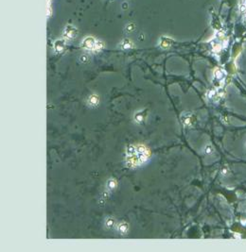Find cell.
Instances as JSON below:
<instances>
[{
    "mask_svg": "<svg viewBox=\"0 0 246 252\" xmlns=\"http://www.w3.org/2000/svg\"><path fill=\"white\" fill-rule=\"evenodd\" d=\"M151 156V151L144 145H136V151L135 154L126 156V163L128 167L136 166L145 163Z\"/></svg>",
    "mask_w": 246,
    "mask_h": 252,
    "instance_id": "obj_1",
    "label": "cell"
},
{
    "mask_svg": "<svg viewBox=\"0 0 246 252\" xmlns=\"http://www.w3.org/2000/svg\"><path fill=\"white\" fill-rule=\"evenodd\" d=\"M64 38L66 40H72L75 39L78 35V29L76 26L72 25H67L64 30Z\"/></svg>",
    "mask_w": 246,
    "mask_h": 252,
    "instance_id": "obj_2",
    "label": "cell"
},
{
    "mask_svg": "<svg viewBox=\"0 0 246 252\" xmlns=\"http://www.w3.org/2000/svg\"><path fill=\"white\" fill-rule=\"evenodd\" d=\"M96 40L90 36V37H86L83 39V41L82 42V46L87 49V50H94L96 46Z\"/></svg>",
    "mask_w": 246,
    "mask_h": 252,
    "instance_id": "obj_3",
    "label": "cell"
},
{
    "mask_svg": "<svg viewBox=\"0 0 246 252\" xmlns=\"http://www.w3.org/2000/svg\"><path fill=\"white\" fill-rule=\"evenodd\" d=\"M65 40L64 39H58L53 43V48L54 51L57 53H61L65 49Z\"/></svg>",
    "mask_w": 246,
    "mask_h": 252,
    "instance_id": "obj_4",
    "label": "cell"
},
{
    "mask_svg": "<svg viewBox=\"0 0 246 252\" xmlns=\"http://www.w3.org/2000/svg\"><path fill=\"white\" fill-rule=\"evenodd\" d=\"M172 44V40L168 37H161L159 41V46L162 48H168Z\"/></svg>",
    "mask_w": 246,
    "mask_h": 252,
    "instance_id": "obj_5",
    "label": "cell"
},
{
    "mask_svg": "<svg viewBox=\"0 0 246 252\" xmlns=\"http://www.w3.org/2000/svg\"><path fill=\"white\" fill-rule=\"evenodd\" d=\"M146 111H137L136 114H135V119L137 123H142L143 121L145 120L146 118Z\"/></svg>",
    "mask_w": 246,
    "mask_h": 252,
    "instance_id": "obj_6",
    "label": "cell"
},
{
    "mask_svg": "<svg viewBox=\"0 0 246 252\" xmlns=\"http://www.w3.org/2000/svg\"><path fill=\"white\" fill-rule=\"evenodd\" d=\"M98 102H100V98H98V96H96V94H92V96H89L88 104L91 107H97L98 105Z\"/></svg>",
    "mask_w": 246,
    "mask_h": 252,
    "instance_id": "obj_7",
    "label": "cell"
},
{
    "mask_svg": "<svg viewBox=\"0 0 246 252\" xmlns=\"http://www.w3.org/2000/svg\"><path fill=\"white\" fill-rule=\"evenodd\" d=\"M120 46L123 49H130V48H133V43L130 41L129 39H124L123 41L120 44Z\"/></svg>",
    "mask_w": 246,
    "mask_h": 252,
    "instance_id": "obj_8",
    "label": "cell"
},
{
    "mask_svg": "<svg viewBox=\"0 0 246 252\" xmlns=\"http://www.w3.org/2000/svg\"><path fill=\"white\" fill-rule=\"evenodd\" d=\"M117 186H118V182L115 178H110L109 181H107V188H108L109 190H114V189L117 188Z\"/></svg>",
    "mask_w": 246,
    "mask_h": 252,
    "instance_id": "obj_9",
    "label": "cell"
},
{
    "mask_svg": "<svg viewBox=\"0 0 246 252\" xmlns=\"http://www.w3.org/2000/svg\"><path fill=\"white\" fill-rule=\"evenodd\" d=\"M128 228H129L128 224L122 222L121 224H119V226H118V231L120 233H122V234H126L128 232Z\"/></svg>",
    "mask_w": 246,
    "mask_h": 252,
    "instance_id": "obj_10",
    "label": "cell"
},
{
    "mask_svg": "<svg viewBox=\"0 0 246 252\" xmlns=\"http://www.w3.org/2000/svg\"><path fill=\"white\" fill-rule=\"evenodd\" d=\"M105 225H106V227L108 228H112L115 225V219L112 218V217H108L106 219V221H105Z\"/></svg>",
    "mask_w": 246,
    "mask_h": 252,
    "instance_id": "obj_11",
    "label": "cell"
},
{
    "mask_svg": "<svg viewBox=\"0 0 246 252\" xmlns=\"http://www.w3.org/2000/svg\"><path fill=\"white\" fill-rule=\"evenodd\" d=\"M103 47H104V44H102V42L97 41L96 46H95V49H94V51H100V50H102V48H103Z\"/></svg>",
    "mask_w": 246,
    "mask_h": 252,
    "instance_id": "obj_12",
    "label": "cell"
},
{
    "mask_svg": "<svg viewBox=\"0 0 246 252\" xmlns=\"http://www.w3.org/2000/svg\"><path fill=\"white\" fill-rule=\"evenodd\" d=\"M135 29H136L135 24H133V23H130V24H128L127 26H126V31L130 33V32H132L133 30H135Z\"/></svg>",
    "mask_w": 246,
    "mask_h": 252,
    "instance_id": "obj_13",
    "label": "cell"
},
{
    "mask_svg": "<svg viewBox=\"0 0 246 252\" xmlns=\"http://www.w3.org/2000/svg\"><path fill=\"white\" fill-rule=\"evenodd\" d=\"M80 61H82V62H87L88 61H89V57H88V55H86V54H83V55H82L80 56Z\"/></svg>",
    "mask_w": 246,
    "mask_h": 252,
    "instance_id": "obj_14",
    "label": "cell"
},
{
    "mask_svg": "<svg viewBox=\"0 0 246 252\" xmlns=\"http://www.w3.org/2000/svg\"><path fill=\"white\" fill-rule=\"evenodd\" d=\"M212 152H213V149H212L211 146H207L205 147V153H207V154H211Z\"/></svg>",
    "mask_w": 246,
    "mask_h": 252,
    "instance_id": "obj_15",
    "label": "cell"
}]
</instances>
